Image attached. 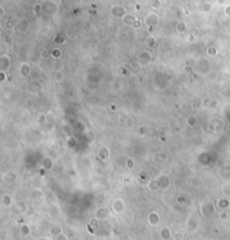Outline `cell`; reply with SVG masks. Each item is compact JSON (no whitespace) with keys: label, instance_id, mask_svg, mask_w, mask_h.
I'll return each instance as SVG.
<instances>
[{"label":"cell","instance_id":"cell-1","mask_svg":"<svg viewBox=\"0 0 230 240\" xmlns=\"http://www.w3.org/2000/svg\"><path fill=\"white\" fill-rule=\"evenodd\" d=\"M198 229H199V221L196 219H194L193 217H191L186 222V230L190 233H194Z\"/></svg>","mask_w":230,"mask_h":240},{"label":"cell","instance_id":"cell-2","mask_svg":"<svg viewBox=\"0 0 230 240\" xmlns=\"http://www.w3.org/2000/svg\"><path fill=\"white\" fill-rule=\"evenodd\" d=\"M110 215V212L107 208H100L98 209L94 213V218H97L98 220H104Z\"/></svg>","mask_w":230,"mask_h":240},{"label":"cell","instance_id":"cell-3","mask_svg":"<svg viewBox=\"0 0 230 240\" xmlns=\"http://www.w3.org/2000/svg\"><path fill=\"white\" fill-rule=\"evenodd\" d=\"M112 208L116 213H122L125 211V203L121 199H116L112 203Z\"/></svg>","mask_w":230,"mask_h":240},{"label":"cell","instance_id":"cell-4","mask_svg":"<svg viewBox=\"0 0 230 240\" xmlns=\"http://www.w3.org/2000/svg\"><path fill=\"white\" fill-rule=\"evenodd\" d=\"M159 238L162 240H171V238H173V233L171 229L168 227H163L159 230Z\"/></svg>","mask_w":230,"mask_h":240},{"label":"cell","instance_id":"cell-5","mask_svg":"<svg viewBox=\"0 0 230 240\" xmlns=\"http://www.w3.org/2000/svg\"><path fill=\"white\" fill-rule=\"evenodd\" d=\"M159 221H161V217H159V214L157 212L153 211V212H150L148 214V222H149L150 226L156 227V226H158Z\"/></svg>","mask_w":230,"mask_h":240},{"label":"cell","instance_id":"cell-6","mask_svg":"<svg viewBox=\"0 0 230 240\" xmlns=\"http://www.w3.org/2000/svg\"><path fill=\"white\" fill-rule=\"evenodd\" d=\"M229 205H230V202L229 200H227V199H221V200H219V202H218V206L220 209H227Z\"/></svg>","mask_w":230,"mask_h":240},{"label":"cell","instance_id":"cell-7","mask_svg":"<svg viewBox=\"0 0 230 240\" xmlns=\"http://www.w3.org/2000/svg\"><path fill=\"white\" fill-rule=\"evenodd\" d=\"M20 232H21V235L23 236H28L29 235V232H30V228H29V226H27V224H21V227H20Z\"/></svg>","mask_w":230,"mask_h":240},{"label":"cell","instance_id":"cell-8","mask_svg":"<svg viewBox=\"0 0 230 240\" xmlns=\"http://www.w3.org/2000/svg\"><path fill=\"white\" fill-rule=\"evenodd\" d=\"M61 232H63V230H62L60 227H57V226H55L54 228H52V229H51V235H52V236H54V237H56L57 235H60Z\"/></svg>","mask_w":230,"mask_h":240},{"label":"cell","instance_id":"cell-9","mask_svg":"<svg viewBox=\"0 0 230 240\" xmlns=\"http://www.w3.org/2000/svg\"><path fill=\"white\" fill-rule=\"evenodd\" d=\"M2 203H3V205H5V206H9L10 204H11L10 195H8V194L3 195V197H2Z\"/></svg>","mask_w":230,"mask_h":240},{"label":"cell","instance_id":"cell-10","mask_svg":"<svg viewBox=\"0 0 230 240\" xmlns=\"http://www.w3.org/2000/svg\"><path fill=\"white\" fill-rule=\"evenodd\" d=\"M173 239L174 240H184V233L181 231H176L173 235Z\"/></svg>","mask_w":230,"mask_h":240},{"label":"cell","instance_id":"cell-11","mask_svg":"<svg viewBox=\"0 0 230 240\" xmlns=\"http://www.w3.org/2000/svg\"><path fill=\"white\" fill-rule=\"evenodd\" d=\"M55 240H69V238H67V236L65 235L64 232H61L60 235H57L55 237Z\"/></svg>","mask_w":230,"mask_h":240},{"label":"cell","instance_id":"cell-12","mask_svg":"<svg viewBox=\"0 0 230 240\" xmlns=\"http://www.w3.org/2000/svg\"><path fill=\"white\" fill-rule=\"evenodd\" d=\"M223 218L225 219L227 218V213H221V219H223Z\"/></svg>","mask_w":230,"mask_h":240},{"label":"cell","instance_id":"cell-13","mask_svg":"<svg viewBox=\"0 0 230 240\" xmlns=\"http://www.w3.org/2000/svg\"><path fill=\"white\" fill-rule=\"evenodd\" d=\"M213 240H216V239H213Z\"/></svg>","mask_w":230,"mask_h":240}]
</instances>
